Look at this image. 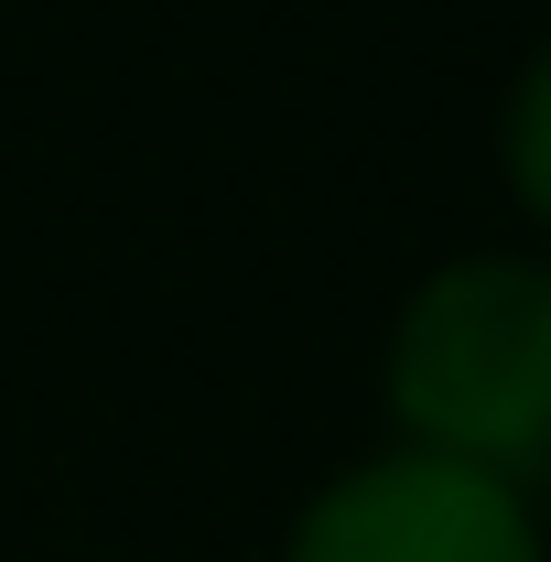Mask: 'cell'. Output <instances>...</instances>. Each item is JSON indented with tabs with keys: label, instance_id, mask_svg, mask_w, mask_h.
<instances>
[{
	"label": "cell",
	"instance_id": "6da1fadb",
	"mask_svg": "<svg viewBox=\"0 0 551 562\" xmlns=\"http://www.w3.org/2000/svg\"><path fill=\"white\" fill-rule=\"evenodd\" d=\"M379 390L412 454L476 465L530 497L551 476V260L465 249L412 281Z\"/></svg>",
	"mask_w": 551,
	"mask_h": 562
},
{
	"label": "cell",
	"instance_id": "7a4b0ae2",
	"mask_svg": "<svg viewBox=\"0 0 551 562\" xmlns=\"http://www.w3.org/2000/svg\"><path fill=\"white\" fill-rule=\"evenodd\" d=\"M281 562H551V552L541 508L519 487L390 443L303 497V519L281 530Z\"/></svg>",
	"mask_w": 551,
	"mask_h": 562
},
{
	"label": "cell",
	"instance_id": "3957f363",
	"mask_svg": "<svg viewBox=\"0 0 551 562\" xmlns=\"http://www.w3.org/2000/svg\"><path fill=\"white\" fill-rule=\"evenodd\" d=\"M497 162H508V195L551 227V44L519 66L508 109H497Z\"/></svg>",
	"mask_w": 551,
	"mask_h": 562
}]
</instances>
